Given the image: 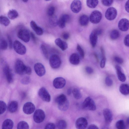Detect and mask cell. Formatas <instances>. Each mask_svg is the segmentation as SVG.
<instances>
[{"label":"cell","mask_w":129,"mask_h":129,"mask_svg":"<svg viewBox=\"0 0 129 129\" xmlns=\"http://www.w3.org/2000/svg\"><path fill=\"white\" fill-rule=\"evenodd\" d=\"M72 93L74 98L76 99H80L82 97V94L78 88H74L72 90Z\"/></svg>","instance_id":"e575fe53"},{"label":"cell","mask_w":129,"mask_h":129,"mask_svg":"<svg viewBox=\"0 0 129 129\" xmlns=\"http://www.w3.org/2000/svg\"><path fill=\"white\" fill-rule=\"evenodd\" d=\"M30 36H31L33 42L36 43V39L34 34L33 32H31L30 33Z\"/></svg>","instance_id":"6f0895ef"},{"label":"cell","mask_w":129,"mask_h":129,"mask_svg":"<svg viewBox=\"0 0 129 129\" xmlns=\"http://www.w3.org/2000/svg\"><path fill=\"white\" fill-rule=\"evenodd\" d=\"M72 90L71 88H70L68 89L67 90V93L68 95H70L71 93Z\"/></svg>","instance_id":"94428289"},{"label":"cell","mask_w":129,"mask_h":129,"mask_svg":"<svg viewBox=\"0 0 129 129\" xmlns=\"http://www.w3.org/2000/svg\"><path fill=\"white\" fill-rule=\"evenodd\" d=\"M70 16L68 14H63L61 15L58 21V23L61 25H66V23L70 19Z\"/></svg>","instance_id":"d4e9b609"},{"label":"cell","mask_w":129,"mask_h":129,"mask_svg":"<svg viewBox=\"0 0 129 129\" xmlns=\"http://www.w3.org/2000/svg\"><path fill=\"white\" fill-rule=\"evenodd\" d=\"M55 124L52 123H49L45 126L44 129H55Z\"/></svg>","instance_id":"bcb514c9"},{"label":"cell","mask_w":129,"mask_h":129,"mask_svg":"<svg viewBox=\"0 0 129 129\" xmlns=\"http://www.w3.org/2000/svg\"><path fill=\"white\" fill-rule=\"evenodd\" d=\"M120 36L119 32L117 30H112L110 34V38L112 40H115L118 38Z\"/></svg>","instance_id":"836d02e7"},{"label":"cell","mask_w":129,"mask_h":129,"mask_svg":"<svg viewBox=\"0 0 129 129\" xmlns=\"http://www.w3.org/2000/svg\"><path fill=\"white\" fill-rule=\"evenodd\" d=\"M118 26L120 30L123 31H126L129 29V21L126 18H122L119 21Z\"/></svg>","instance_id":"2e32d148"},{"label":"cell","mask_w":129,"mask_h":129,"mask_svg":"<svg viewBox=\"0 0 129 129\" xmlns=\"http://www.w3.org/2000/svg\"><path fill=\"white\" fill-rule=\"evenodd\" d=\"M14 123L11 119H8L4 121L2 125V129H12Z\"/></svg>","instance_id":"cb8c5ba5"},{"label":"cell","mask_w":129,"mask_h":129,"mask_svg":"<svg viewBox=\"0 0 129 129\" xmlns=\"http://www.w3.org/2000/svg\"><path fill=\"white\" fill-rule=\"evenodd\" d=\"M113 0H103L101 1L103 4L107 6H110L113 3Z\"/></svg>","instance_id":"f6af8a7d"},{"label":"cell","mask_w":129,"mask_h":129,"mask_svg":"<svg viewBox=\"0 0 129 129\" xmlns=\"http://www.w3.org/2000/svg\"><path fill=\"white\" fill-rule=\"evenodd\" d=\"M34 67L35 72L39 76L42 77L45 74V69L44 66L41 63L38 62L35 63Z\"/></svg>","instance_id":"8fae6325"},{"label":"cell","mask_w":129,"mask_h":129,"mask_svg":"<svg viewBox=\"0 0 129 129\" xmlns=\"http://www.w3.org/2000/svg\"><path fill=\"white\" fill-rule=\"evenodd\" d=\"M114 59L116 62L119 64H122L123 62V59L122 58L118 56H115L114 58Z\"/></svg>","instance_id":"c3c4849f"},{"label":"cell","mask_w":129,"mask_h":129,"mask_svg":"<svg viewBox=\"0 0 129 129\" xmlns=\"http://www.w3.org/2000/svg\"><path fill=\"white\" fill-rule=\"evenodd\" d=\"M102 17V14L98 10H95L93 11L90 14L89 20L92 23L97 24L100 22Z\"/></svg>","instance_id":"52a82bcc"},{"label":"cell","mask_w":129,"mask_h":129,"mask_svg":"<svg viewBox=\"0 0 129 129\" xmlns=\"http://www.w3.org/2000/svg\"><path fill=\"white\" fill-rule=\"evenodd\" d=\"M69 60L71 64L75 65H77L80 62L79 56L76 53H73L70 56Z\"/></svg>","instance_id":"44dd1931"},{"label":"cell","mask_w":129,"mask_h":129,"mask_svg":"<svg viewBox=\"0 0 129 129\" xmlns=\"http://www.w3.org/2000/svg\"><path fill=\"white\" fill-rule=\"evenodd\" d=\"M38 94L39 96L43 101L47 102L50 101L51 96L45 87H41L39 90Z\"/></svg>","instance_id":"ba28073f"},{"label":"cell","mask_w":129,"mask_h":129,"mask_svg":"<svg viewBox=\"0 0 129 129\" xmlns=\"http://www.w3.org/2000/svg\"><path fill=\"white\" fill-rule=\"evenodd\" d=\"M71 9L72 11L74 13L79 12L82 8V3L79 0H76L73 1L70 6Z\"/></svg>","instance_id":"9a60e30c"},{"label":"cell","mask_w":129,"mask_h":129,"mask_svg":"<svg viewBox=\"0 0 129 129\" xmlns=\"http://www.w3.org/2000/svg\"><path fill=\"white\" fill-rule=\"evenodd\" d=\"M45 118V114L44 111L41 109H38L35 111L33 116L34 121L37 123L42 122Z\"/></svg>","instance_id":"8992f818"},{"label":"cell","mask_w":129,"mask_h":129,"mask_svg":"<svg viewBox=\"0 0 129 129\" xmlns=\"http://www.w3.org/2000/svg\"><path fill=\"white\" fill-rule=\"evenodd\" d=\"M28 0H23L22 1L24 2H26L28 1Z\"/></svg>","instance_id":"6125c7cd"},{"label":"cell","mask_w":129,"mask_h":129,"mask_svg":"<svg viewBox=\"0 0 129 129\" xmlns=\"http://www.w3.org/2000/svg\"><path fill=\"white\" fill-rule=\"evenodd\" d=\"M66 84L65 79L61 77L55 78L53 81V85L56 89H61L63 88Z\"/></svg>","instance_id":"30bf717a"},{"label":"cell","mask_w":129,"mask_h":129,"mask_svg":"<svg viewBox=\"0 0 129 129\" xmlns=\"http://www.w3.org/2000/svg\"><path fill=\"white\" fill-rule=\"evenodd\" d=\"M30 81V78L28 76L24 77L21 80V83L23 84L26 85L28 84Z\"/></svg>","instance_id":"b9f144b4"},{"label":"cell","mask_w":129,"mask_h":129,"mask_svg":"<svg viewBox=\"0 0 129 129\" xmlns=\"http://www.w3.org/2000/svg\"><path fill=\"white\" fill-rule=\"evenodd\" d=\"M63 38L65 40H67L69 37V34L67 33H64L62 35Z\"/></svg>","instance_id":"9f6ffc18"},{"label":"cell","mask_w":129,"mask_h":129,"mask_svg":"<svg viewBox=\"0 0 129 129\" xmlns=\"http://www.w3.org/2000/svg\"><path fill=\"white\" fill-rule=\"evenodd\" d=\"M17 129H29V126L26 122L21 121L18 124Z\"/></svg>","instance_id":"4dcf8cb0"},{"label":"cell","mask_w":129,"mask_h":129,"mask_svg":"<svg viewBox=\"0 0 129 129\" xmlns=\"http://www.w3.org/2000/svg\"><path fill=\"white\" fill-rule=\"evenodd\" d=\"M3 71L8 82L9 83H12L13 80V75L11 70L8 65H6L4 66Z\"/></svg>","instance_id":"5bb4252c"},{"label":"cell","mask_w":129,"mask_h":129,"mask_svg":"<svg viewBox=\"0 0 129 129\" xmlns=\"http://www.w3.org/2000/svg\"><path fill=\"white\" fill-rule=\"evenodd\" d=\"M26 67V66L21 60L18 59L15 63V72L20 75L25 74Z\"/></svg>","instance_id":"3957f363"},{"label":"cell","mask_w":129,"mask_h":129,"mask_svg":"<svg viewBox=\"0 0 129 129\" xmlns=\"http://www.w3.org/2000/svg\"><path fill=\"white\" fill-rule=\"evenodd\" d=\"M87 125V120L83 117L78 118L75 122V126L77 129H85Z\"/></svg>","instance_id":"7c38bea8"},{"label":"cell","mask_w":129,"mask_h":129,"mask_svg":"<svg viewBox=\"0 0 129 129\" xmlns=\"http://www.w3.org/2000/svg\"><path fill=\"white\" fill-rule=\"evenodd\" d=\"M49 63L52 69H56L60 66L61 61L59 56L56 54H53L50 58Z\"/></svg>","instance_id":"7a4b0ae2"},{"label":"cell","mask_w":129,"mask_h":129,"mask_svg":"<svg viewBox=\"0 0 129 129\" xmlns=\"http://www.w3.org/2000/svg\"><path fill=\"white\" fill-rule=\"evenodd\" d=\"M8 16L9 18L11 20L16 18L18 16V13L15 10L11 9L8 12Z\"/></svg>","instance_id":"f1b7e54d"},{"label":"cell","mask_w":129,"mask_h":129,"mask_svg":"<svg viewBox=\"0 0 129 129\" xmlns=\"http://www.w3.org/2000/svg\"><path fill=\"white\" fill-rule=\"evenodd\" d=\"M8 46V43L6 40L4 39H2L0 43V49L5 50L7 49Z\"/></svg>","instance_id":"ab89813d"},{"label":"cell","mask_w":129,"mask_h":129,"mask_svg":"<svg viewBox=\"0 0 129 129\" xmlns=\"http://www.w3.org/2000/svg\"><path fill=\"white\" fill-rule=\"evenodd\" d=\"M116 126L117 129H125L126 128L124 121L122 120H119L116 122Z\"/></svg>","instance_id":"8d00e7d4"},{"label":"cell","mask_w":129,"mask_h":129,"mask_svg":"<svg viewBox=\"0 0 129 129\" xmlns=\"http://www.w3.org/2000/svg\"><path fill=\"white\" fill-rule=\"evenodd\" d=\"M31 69L29 66H26L25 70V74L30 75L31 73Z\"/></svg>","instance_id":"f5cc1de1"},{"label":"cell","mask_w":129,"mask_h":129,"mask_svg":"<svg viewBox=\"0 0 129 129\" xmlns=\"http://www.w3.org/2000/svg\"><path fill=\"white\" fill-rule=\"evenodd\" d=\"M105 81L106 85L108 86H111L113 85V81L112 80L108 77H106Z\"/></svg>","instance_id":"ee69618b"},{"label":"cell","mask_w":129,"mask_h":129,"mask_svg":"<svg viewBox=\"0 0 129 129\" xmlns=\"http://www.w3.org/2000/svg\"><path fill=\"white\" fill-rule=\"evenodd\" d=\"M85 70L86 72L89 74H92L93 72V70L91 67H87L85 68Z\"/></svg>","instance_id":"816d5d0a"},{"label":"cell","mask_w":129,"mask_h":129,"mask_svg":"<svg viewBox=\"0 0 129 129\" xmlns=\"http://www.w3.org/2000/svg\"><path fill=\"white\" fill-rule=\"evenodd\" d=\"M129 36L128 34L125 36L124 40V43L125 45L128 47H129Z\"/></svg>","instance_id":"f907efd6"},{"label":"cell","mask_w":129,"mask_h":129,"mask_svg":"<svg viewBox=\"0 0 129 129\" xmlns=\"http://www.w3.org/2000/svg\"><path fill=\"white\" fill-rule=\"evenodd\" d=\"M18 38L25 42H28L30 40V34L28 30L25 28L20 29L17 33Z\"/></svg>","instance_id":"5b68a950"},{"label":"cell","mask_w":129,"mask_h":129,"mask_svg":"<svg viewBox=\"0 0 129 129\" xmlns=\"http://www.w3.org/2000/svg\"><path fill=\"white\" fill-rule=\"evenodd\" d=\"M103 114L106 123L110 124L112 120V114L111 111L108 108H105L103 110Z\"/></svg>","instance_id":"e0dca14e"},{"label":"cell","mask_w":129,"mask_h":129,"mask_svg":"<svg viewBox=\"0 0 129 129\" xmlns=\"http://www.w3.org/2000/svg\"><path fill=\"white\" fill-rule=\"evenodd\" d=\"M82 107L85 110L94 111L96 109V106L93 100L90 97L86 98L83 103Z\"/></svg>","instance_id":"6da1fadb"},{"label":"cell","mask_w":129,"mask_h":129,"mask_svg":"<svg viewBox=\"0 0 129 129\" xmlns=\"http://www.w3.org/2000/svg\"><path fill=\"white\" fill-rule=\"evenodd\" d=\"M13 47L15 51L20 55H23L26 53V49L25 47L18 41H15Z\"/></svg>","instance_id":"277c9868"},{"label":"cell","mask_w":129,"mask_h":129,"mask_svg":"<svg viewBox=\"0 0 129 129\" xmlns=\"http://www.w3.org/2000/svg\"><path fill=\"white\" fill-rule=\"evenodd\" d=\"M30 26L37 35L41 36L43 34V29L40 27L38 26L34 21L32 20L30 22Z\"/></svg>","instance_id":"d6986e66"},{"label":"cell","mask_w":129,"mask_h":129,"mask_svg":"<svg viewBox=\"0 0 129 129\" xmlns=\"http://www.w3.org/2000/svg\"><path fill=\"white\" fill-rule=\"evenodd\" d=\"M120 93L124 95H127L129 93V86L128 84H121L119 88Z\"/></svg>","instance_id":"484cf974"},{"label":"cell","mask_w":129,"mask_h":129,"mask_svg":"<svg viewBox=\"0 0 129 129\" xmlns=\"http://www.w3.org/2000/svg\"><path fill=\"white\" fill-rule=\"evenodd\" d=\"M18 108V102L16 101H13L10 102L8 105L7 109L10 113H14L17 110Z\"/></svg>","instance_id":"ffe728a7"},{"label":"cell","mask_w":129,"mask_h":129,"mask_svg":"<svg viewBox=\"0 0 129 129\" xmlns=\"http://www.w3.org/2000/svg\"><path fill=\"white\" fill-rule=\"evenodd\" d=\"M35 107L32 103L28 102L25 103L24 105L23 110L24 112L27 114H30L35 111Z\"/></svg>","instance_id":"4fadbf2b"},{"label":"cell","mask_w":129,"mask_h":129,"mask_svg":"<svg viewBox=\"0 0 129 129\" xmlns=\"http://www.w3.org/2000/svg\"><path fill=\"white\" fill-rule=\"evenodd\" d=\"M76 49L79 52L81 57L83 58H84L85 54L84 51L83 49L79 44H77Z\"/></svg>","instance_id":"60d3db41"},{"label":"cell","mask_w":129,"mask_h":129,"mask_svg":"<svg viewBox=\"0 0 129 129\" xmlns=\"http://www.w3.org/2000/svg\"><path fill=\"white\" fill-rule=\"evenodd\" d=\"M106 58L105 56L102 57L100 64V67L101 68H103L105 67L106 64Z\"/></svg>","instance_id":"7dc6e473"},{"label":"cell","mask_w":129,"mask_h":129,"mask_svg":"<svg viewBox=\"0 0 129 129\" xmlns=\"http://www.w3.org/2000/svg\"><path fill=\"white\" fill-rule=\"evenodd\" d=\"M55 11V8L53 6H51L48 9L47 11L48 15L49 16H52L54 14Z\"/></svg>","instance_id":"7bdbcfd3"},{"label":"cell","mask_w":129,"mask_h":129,"mask_svg":"<svg viewBox=\"0 0 129 129\" xmlns=\"http://www.w3.org/2000/svg\"><path fill=\"white\" fill-rule=\"evenodd\" d=\"M98 36V35L94 30L91 33L90 35V41L93 48H94L96 45Z\"/></svg>","instance_id":"603a6c76"},{"label":"cell","mask_w":129,"mask_h":129,"mask_svg":"<svg viewBox=\"0 0 129 129\" xmlns=\"http://www.w3.org/2000/svg\"><path fill=\"white\" fill-rule=\"evenodd\" d=\"M41 49L44 56L46 58L48 59V52L46 46L44 44H41Z\"/></svg>","instance_id":"f35d334b"},{"label":"cell","mask_w":129,"mask_h":129,"mask_svg":"<svg viewBox=\"0 0 129 129\" xmlns=\"http://www.w3.org/2000/svg\"><path fill=\"white\" fill-rule=\"evenodd\" d=\"M129 0H128L126 2L125 5V9L126 11L128 13H129Z\"/></svg>","instance_id":"91938a15"},{"label":"cell","mask_w":129,"mask_h":129,"mask_svg":"<svg viewBox=\"0 0 129 129\" xmlns=\"http://www.w3.org/2000/svg\"><path fill=\"white\" fill-rule=\"evenodd\" d=\"M7 38L8 41L9 48L10 49H12L13 46V44L11 38L9 35H8Z\"/></svg>","instance_id":"681fc988"},{"label":"cell","mask_w":129,"mask_h":129,"mask_svg":"<svg viewBox=\"0 0 129 129\" xmlns=\"http://www.w3.org/2000/svg\"><path fill=\"white\" fill-rule=\"evenodd\" d=\"M117 14V12L116 9L114 7H111L107 10L105 15L107 19L109 20H112L116 18Z\"/></svg>","instance_id":"9c48e42d"},{"label":"cell","mask_w":129,"mask_h":129,"mask_svg":"<svg viewBox=\"0 0 129 129\" xmlns=\"http://www.w3.org/2000/svg\"><path fill=\"white\" fill-rule=\"evenodd\" d=\"M89 21V18L88 16L86 15H83L81 16L79 19V23L82 26L86 25L88 24Z\"/></svg>","instance_id":"4316f807"},{"label":"cell","mask_w":129,"mask_h":129,"mask_svg":"<svg viewBox=\"0 0 129 129\" xmlns=\"http://www.w3.org/2000/svg\"><path fill=\"white\" fill-rule=\"evenodd\" d=\"M115 68L119 80L121 82L125 81L126 80V77L125 74L122 72L121 67L117 65L115 66Z\"/></svg>","instance_id":"ac0fdd59"},{"label":"cell","mask_w":129,"mask_h":129,"mask_svg":"<svg viewBox=\"0 0 129 129\" xmlns=\"http://www.w3.org/2000/svg\"><path fill=\"white\" fill-rule=\"evenodd\" d=\"M50 22L53 25H55L57 24L58 20H56V18L52 17L50 20Z\"/></svg>","instance_id":"db71d44e"},{"label":"cell","mask_w":129,"mask_h":129,"mask_svg":"<svg viewBox=\"0 0 129 129\" xmlns=\"http://www.w3.org/2000/svg\"><path fill=\"white\" fill-rule=\"evenodd\" d=\"M87 129H99V128L97 126L92 124L90 125Z\"/></svg>","instance_id":"680465c9"},{"label":"cell","mask_w":129,"mask_h":129,"mask_svg":"<svg viewBox=\"0 0 129 129\" xmlns=\"http://www.w3.org/2000/svg\"><path fill=\"white\" fill-rule=\"evenodd\" d=\"M6 108V103L3 101H0V115L3 114L5 111Z\"/></svg>","instance_id":"74e56055"},{"label":"cell","mask_w":129,"mask_h":129,"mask_svg":"<svg viewBox=\"0 0 129 129\" xmlns=\"http://www.w3.org/2000/svg\"><path fill=\"white\" fill-rule=\"evenodd\" d=\"M67 123L65 121L61 120L57 123V126L58 129H66L67 127Z\"/></svg>","instance_id":"d590c367"},{"label":"cell","mask_w":129,"mask_h":129,"mask_svg":"<svg viewBox=\"0 0 129 129\" xmlns=\"http://www.w3.org/2000/svg\"><path fill=\"white\" fill-rule=\"evenodd\" d=\"M99 3L98 0H88L86 1V4L89 7L94 8L98 5Z\"/></svg>","instance_id":"d6a6232c"},{"label":"cell","mask_w":129,"mask_h":129,"mask_svg":"<svg viewBox=\"0 0 129 129\" xmlns=\"http://www.w3.org/2000/svg\"><path fill=\"white\" fill-rule=\"evenodd\" d=\"M67 100L66 96L64 94H62L56 98L55 101L58 104L66 101Z\"/></svg>","instance_id":"1f68e13d"},{"label":"cell","mask_w":129,"mask_h":129,"mask_svg":"<svg viewBox=\"0 0 129 129\" xmlns=\"http://www.w3.org/2000/svg\"><path fill=\"white\" fill-rule=\"evenodd\" d=\"M10 22L9 19L6 17L1 15L0 16V23L5 26H8Z\"/></svg>","instance_id":"f546056e"},{"label":"cell","mask_w":129,"mask_h":129,"mask_svg":"<svg viewBox=\"0 0 129 129\" xmlns=\"http://www.w3.org/2000/svg\"><path fill=\"white\" fill-rule=\"evenodd\" d=\"M56 44L62 51L66 50L68 48V44L65 42L60 38H57L55 40Z\"/></svg>","instance_id":"7402d4cb"},{"label":"cell","mask_w":129,"mask_h":129,"mask_svg":"<svg viewBox=\"0 0 129 129\" xmlns=\"http://www.w3.org/2000/svg\"><path fill=\"white\" fill-rule=\"evenodd\" d=\"M69 101L67 100L66 101L58 104V107L60 110L64 111L68 109L69 107Z\"/></svg>","instance_id":"83f0119b"},{"label":"cell","mask_w":129,"mask_h":129,"mask_svg":"<svg viewBox=\"0 0 129 129\" xmlns=\"http://www.w3.org/2000/svg\"><path fill=\"white\" fill-rule=\"evenodd\" d=\"M94 30L98 36L101 35L103 32L102 30L100 28L96 29Z\"/></svg>","instance_id":"11a10c76"}]
</instances>
